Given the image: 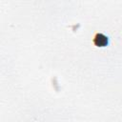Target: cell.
<instances>
[{
    "instance_id": "cell-1",
    "label": "cell",
    "mask_w": 122,
    "mask_h": 122,
    "mask_svg": "<svg viewBox=\"0 0 122 122\" xmlns=\"http://www.w3.org/2000/svg\"><path fill=\"white\" fill-rule=\"evenodd\" d=\"M94 43L97 46H104L108 43V38L102 33H97L94 37Z\"/></svg>"
}]
</instances>
